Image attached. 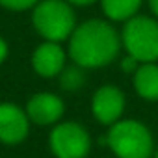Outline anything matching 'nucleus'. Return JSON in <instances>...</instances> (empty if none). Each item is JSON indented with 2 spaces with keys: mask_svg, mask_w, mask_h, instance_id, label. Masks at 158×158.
Listing matches in <instances>:
<instances>
[{
  "mask_svg": "<svg viewBox=\"0 0 158 158\" xmlns=\"http://www.w3.org/2000/svg\"><path fill=\"white\" fill-rule=\"evenodd\" d=\"M121 48V37L115 28L101 19H89L78 24L69 37V56L82 69H97L112 63Z\"/></svg>",
  "mask_w": 158,
  "mask_h": 158,
  "instance_id": "obj_1",
  "label": "nucleus"
},
{
  "mask_svg": "<svg viewBox=\"0 0 158 158\" xmlns=\"http://www.w3.org/2000/svg\"><path fill=\"white\" fill-rule=\"evenodd\" d=\"M34 30L52 43H61L76 28V15L67 0H41L32 10Z\"/></svg>",
  "mask_w": 158,
  "mask_h": 158,
  "instance_id": "obj_2",
  "label": "nucleus"
},
{
  "mask_svg": "<svg viewBox=\"0 0 158 158\" xmlns=\"http://www.w3.org/2000/svg\"><path fill=\"white\" fill-rule=\"evenodd\" d=\"M106 143L117 158H151L154 152L151 130L136 119H123L112 125Z\"/></svg>",
  "mask_w": 158,
  "mask_h": 158,
  "instance_id": "obj_3",
  "label": "nucleus"
},
{
  "mask_svg": "<svg viewBox=\"0 0 158 158\" xmlns=\"http://www.w3.org/2000/svg\"><path fill=\"white\" fill-rule=\"evenodd\" d=\"M121 43L128 56L139 63H154L158 60V21L136 15L125 23Z\"/></svg>",
  "mask_w": 158,
  "mask_h": 158,
  "instance_id": "obj_4",
  "label": "nucleus"
},
{
  "mask_svg": "<svg viewBox=\"0 0 158 158\" xmlns=\"http://www.w3.org/2000/svg\"><path fill=\"white\" fill-rule=\"evenodd\" d=\"M48 145L56 158H86L91 149V138L82 125L67 121L52 128Z\"/></svg>",
  "mask_w": 158,
  "mask_h": 158,
  "instance_id": "obj_5",
  "label": "nucleus"
},
{
  "mask_svg": "<svg viewBox=\"0 0 158 158\" xmlns=\"http://www.w3.org/2000/svg\"><path fill=\"white\" fill-rule=\"evenodd\" d=\"M93 117L101 125H115L125 112V95L119 88L106 84L93 93L91 99Z\"/></svg>",
  "mask_w": 158,
  "mask_h": 158,
  "instance_id": "obj_6",
  "label": "nucleus"
},
{
  "mask_svg": "<svg viewBox=\"0 0 158 158\" xmlns=\"http://www.w3.org/2000/svg\"><path fill=\"white\" fill-rule=\"evenodd\" d=\"M30 130V119L26 110L13 102L0 104V141L4 145H19L26 139Z\"/></svg>",
  "mask_w": 158,
  "mask_h": 158,
  "instance_id": "obj_7",
  "label": "nucleus"
},
{
  "mask_svg": "<svg viewBox=\"0 0 158 158\" xmlns=\"http://www.w3.org/2000/svg\"><path fill=\"white\" fill-rule=\"evenodd\" d=\"M65 112V104L63 101L48 91L43 93H35L28 99L26 102V115L32 123L47 127V125H54L56 121H60V117Z\"/></svg>",
  "mask_w": 158,
  "mask_h": 158,
  "instance_id": "obj_8",
  "label": "nucleus"
},
{
  "mask_svg": "<svg viewBox=\"0 0 158 158\" xmlns=\"http://www.w3.org/2000/svg\"><path fill=\"white\" fill-rule=\"evenodd\" d=\"M32 69L43 78L61 74V71L65 69V50L60 47V43H41L32 52Z\"/></svg>",
  "mask_w": 158,
  "mask_h": 158,
  "instance_id": "obj_9",
  "label": "nucleus"
},
{
  "mask_svg": "<svg viewBox=\"0 0 158 158\" xmlns=\"http://www.w3.org/2000/svg\"><path fill=\"white\" fill-rule=\"evenodd\" d=\"M134 89L145 101H158V65L139 63L134 73Z\"/></svg>",
  "mask_w": 158,
  "mask_h": 158,
  "instance_id": "obj_10",
  "label": "nucleus"
},
{
  "mask_svg": "<svg viewBox=\"0 0 158 158\" xmlns=\"http://www.w3.org/2000/svg\"><path fill=\"white\" fill-rule=\"evenodd\" d=\"M143 0H101L104 15L110 21H128L136 17Z\"/></svg>",
  "mask_w": 158,
  "mask_h": 158,
  "instance_id": "obj_11",
  "label": "nucleus"
},
{
  "mask_svg": "<svg viewBox=\"0 0 158 158\" xmlns=\"http://www.w3.org/2000/svg\"><path fill=\"white\" fill-rule=\"evenodd\" d=\"M82 82H84L82 67L74 65V67H65L61 71V88L63 89H69V91L78 89V88L82 86Z\"/></svg>",
  "mask_w": 158,
  "mask_h": 158,
  "instance_id": "obj_12",
  "label": "nucleus"
},
{
  "mask_svg": "<svg viewBox=\"0 0 158 158\" xmlns=\"http://www.w3.org/2000/svg\"><path fill=\"white\" fill-rule=\"evenodd\" d=\"M39 0H0V6L10 10V11H24L34 10Z\"/></svg>",
  "mask_w": 158,
  "mask_h": 158,
  "instance_id": "obj_13",
  "label": "nucleus"
},
{
  "mask_svg": "<svg viewBox=\"0 0 158 158\" xmlns=\"http://www.w3.org/2000/svg\"><path fill=\"white\" fill-rule=\"evenodd\" d=\"M121 67H123V71H127V73H130V71H134V73H136V69L139 67V61H138L136 58H132V56H127V58L123 60Z\"/></svg>",
  "mask_w": 158,
  "mask_h": 158,
  "instance_id": "obj_14",
  "label": "nucleus"
},
{
  "mask_svg": "<svg viewBox=\"0 0 158 158\" xmlns=\"http://www.w3.org/2000/svg\"><path fill=\"white\" fill-rule=\"evenodd\" d=\"M8 58V43L4 37H0V63Z\"/></svg>",
  "mask_w": 158,
  "mask_h": 158,
  "instance_id": "obj_15",
  "label": "nucleus"
},
{
  "mask_svg": "<svg viewBox=\"0 0 158 158\" xmlns=\"http://www.w3.org/2000/svg\"><path fill=\"white\" fill-rule=\"evenodd\" d=\"M69 4H74V6H89L93 2H97V0H67Z\"/></svg>",
  "mask_w": 158,
  "mask_h": 158,
  "instance_id": "obj_16",
  "label": "nucleus"
},
{
  "mask_svg": "<svg viewBox=\"0 0 158 158\" xmlns=\"http://www.w3.org/2000/svg\"><path fill=\"white\" fill-rule=\"evenodd\" d=\"M149 8H151V11L158 17V0H149Z\"/></svg>",
  "mask_w": 158,
  "mask_h": 158,
  "instance_id": "obj_17",
  "label": "nucleus"
},
{
  "mask_svg": "<svg viewBox=\"0 0 158 158\" xmlns=\"http://www.w3.org/2000/svg\"><path fill=\"white\" fill-rule=\"evenodd\" d=\"M156 158H158V151H156Z\"/></svg>",
  "mask_w": 158,
  "mask_h": 158,
  "instance_id": "obj_18",
  "label": "nucleus"
}]
</instances>
